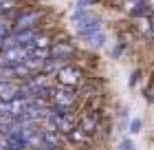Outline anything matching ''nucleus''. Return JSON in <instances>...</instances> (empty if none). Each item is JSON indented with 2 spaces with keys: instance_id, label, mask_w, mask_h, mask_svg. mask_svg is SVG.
<instances>
[{
  "instance_id": "obj_8",
  "label": "nucleus",
  "mask_w": 154,
  "mask_h": 150,
  "mask_svg": "<svg viewBox=\"0 0 154 150\" xmlns=\"http://www.w3.org/2000/svg\"><path fill=\"white\" fill-rule=\"evenodd\" d=\"M141 130V119H132L130 121V132H139Z\"/></svg>"
},
{
  "instance_id": "obj_7",
  "label": "nucleus",
  "mask_w": 154,
  "mask_h": 150,
  "mask_svg": "<svg viewBox=\"0 0 154 150\" xmlns=\"http://www.w3.org/2000/svg\"><path fill=\"white\" fill-rule=\"evenodd\" d=\"M11 33V20L9 18H0V42Z\"/></svg>"
},
{
  "instance_id": "obj_3",
  "label": "nucleus",
  "mask_w": 154,
  "mask_h": 150,
  "mask_svg": "<svg viewBox=\"0 0 154 150\" xmlns=\"http://www.w3.org/2000/svg\"><path fill=\"white\" fill-rule=\"evenodd\" d=\"M42 20H44V11H38V9H24L16 13V18L11 20V31L13 33H20V31H33V29H40Z\"/></svg>"
},
{
  "instance_id": "obj_5",
  "label": "nucleus",
  "mask_w": 154,
  "mask_h": 150,
  "mask_svg": "<svg viewBox=\"0 0 154 150\" xmlns=\"http://www.w3.org/2000/svg\"><path fill=\"white\" fill-rule=\"evenodd\" d=\"M77 55V49L73 42L68 40H55L51 46H48V60L62 62V64H71Z\"/></svg>"
},
{
  "instance_id": "obj_1",
  "label": "nucleus",
  "mask_w": 154,
  "mask_h": 150,
  "mask_svg": "<svg viewBox=\"0 0 154 150\" xmlns=\"http://www.w3.org/2000/svg\"><path fill=\"white\" fill-rule=\"evenodd\" d=\"M75 29L79 33V38L90 42L93 46H103L106 44V33H103V22L95 11L90 9H77L73 16Z\"/></svg>"
},
{
  "instance_id": "obj_4",
  "label": "nucleus",
  "mask_w": 154,
  "mask_h": 150,
  "mask_svg": "<svg viewBox=\"0 0 154 150\" xmlns=\"http://www.w3.org/2000/svg\"><path fill=\"white\" fill-rule=\"evenodd\" d=\"M77 93L73 88H64V86H51V93H48V102H51L53 108H66L71 110L73 106L77 104Z\"/></svg>"
},
{
  "instance_id": "obj_2",
  "label": "nucleus",
  "mask_w": 154,
  "mask_h": 150,
  "mask_svg": "<svg viewBox=\"0 0 154 150\" xmlns=\"http://www.w3.org/2000/svg\"><path fill=\"white\" fill-rule=\"evenodd\" d=\"M55 84L57 86H64V88H75V86H82L84 84V69L79 64H64L60 71H55Z\"/></svg>"
},
{
  "instance_id": "obj_6",
  "label": "nucleus",
  "mask_w": 154,
  "mask_h": 150,
  "mask_svg": "<svg viewBox=\"0 0 154 150\" xmlns=\"http://www.w3.org/2000/svg\"><path fill=\"white\" fill-rule=\"evenodd\" d=\"M20 97V82H0V102H13Z\"/></svg>"
},
{
  "instance_id": "obj_10",
  "label": "nucleus",
  "mask_w": 154,
  "mask_h": 150,
  "mask_svg": "<svg viewBox=\"0 0 154 150\" xmlns=\"http://www.w3.org/2000/svg\"><path fill=\"white\" fill-rule=\"evenodd\" d=\"M119 150H134V146H132V141H121V144H119Z\"/></svg>"
},
{
  "instance_id": "obj_9",
  "label": "nucleus",
  "mask_w": 154,
  "mask_h": 150,
  "mask_svg": "<svg viewBox=\"0 0 154 150\" xmlns=\"http://www.w3.org/2000/svg\"><path fill=\"white\" fill-rule=\"evenodd\" d=\"M139 82H141V71H134V73H132V80H130V86H134Z\"/></svg>"
}]
</instances>
